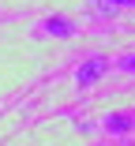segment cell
Returning <instances> with one entry per match:
<instances>
[{
	"label": "cell",
	"mask_w": 135,
	"mask_h": 146,
	"mask_svg": "<svg viewBox=\"0 0 135 146\" xmlns=\"http://www.w3.org/2000/svg\"><path fill=\"white\" fill-rule=\"evenodd\" d=\"M105 71H109V60H105L101 52H94V56H86V60L79 64V71H75V86H83V90H86V86H94Z\"/></svg>",
	"instance_id": "obj_1"
},
{
	"label": "cell",
	"mask_w": 135,
	"mask_h": 146,
	"mask_svg": "<svg viewBox=\"0 0 135 146\" xmlns=\"http://www.w3.org/2000/svg\"><path fill=\"white\" fill-rule=\"evenodd\" d=\"M101 127L109 131V135H128V131H135V109L105 112V116H101Z\"/></svg>",
	"instance_id": "obj_2"
},
{
	"label": "cell",
	"mask_w": 135,
	"mask_h": 146,
	"mask_svg": "<svg viewBox=\"0 0 135 146\" xmlns=\"http://www.w3.org/2000/svg\"><path fill=\"white\" fill-rule=\"evenodd\" d=\"M38 34H41V38H71V34H75V23H71L68 15H49V19L38 26Z\"/></svg>",
	"instance_id": "obj_3"
},
{
	"label": "cell",
	"mask_w": 135,
	"mask_h": 146,
	"mask_svg": "<svg viewBox=\"0 0 135 146\" xmlns=\"http://www.w3.org/2000/svg\"><path fill=\"white\" fill-rule=\"evenodd\" d=\"M101 8H135V0H94Z\"/></svg>",
	"instance_id": "obj_4"
},
{
	"label": "cell",
	"mask_w": 135,
	"mask_h": 146,
	"mask_svg": "<svg viewBox=\"0 0 135 146\" xmlns=\"http://www.w3.org/2000/svg\"><path fill=\"white\" fill-rule=\"evenodd\" d=\"M116 64H120V68H124L128 75H135V52H128V56H120Z\"/></svg>",
	"instance_id": "obj_5"
}]
</instances>
